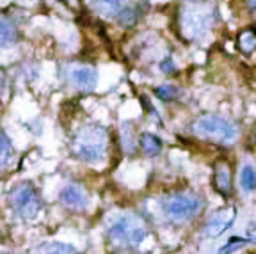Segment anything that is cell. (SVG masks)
<instances>
[{
    "instance_id": "cell-22",
    "label": "cell",
    "mask_w": 256,
    "mask_h": 254,
    "mask_svg": "<svg viewBox=\"0 0 256 254\" xmlns=\"http://www.w3.org/2000/svg\"><path fill=\"white\" fill-rule=\"evenodd\" d=\"M248 5H249V11L253 12V16L256 20V0H248Z\"/></svg>"
},
{
    "instance_id": "cell-1",
    "label": "cell",
    "mask_w": 256,
    "mask_h": 254,
    "mask_svg": "<svg viewBox=\"0 0 256 254\" xmlns=\"http://www.w3.org/2000/svg\"><path fill=\"white\" fill-rule=\"evenodd\" d=\"M107 146H109V135L100 125H84L71 139L73 155L89 164H98L105 158Z\"/></svg>"
},
{
    "instance_id": "cell-3",
    "label": "cell",
    "mask_w": 256,
    "mask_h": 254,
    "mask_svg": "<svg viewBox=\"0 0 256 254\" xmlns=\"http://www.w3.org/2000/svg\"><path fill=\"white\" fill-rule=\"evenodd\" d=\"M9 205L23 219H34L43 208L39 192L32 183H18L9 190Z\"/></svg>"
},
{
    "instance_id": "cell-20",
    "label": "cell",
    "mask_w": 256,
    "mask_h": 254,
    "mask_svg": "<svg viewBox=\"0 0 256 254\" xmlns=\"http://www.w3.org/2000/svg\"><path fill=\"white\" fill-rule=\"evenodd\" d=\"M249 242H251L249 238L232 237V238H230V240H228V242L224 244V246L219 249V254H232V253H235V251L242 249L244 246H248Z\"/></svg>"
},
{
    "instance_id": "cell-9",
    "label": "cell",
    "mask_w": 256,
    "mask_h": 254,
    "mask_svg": "<svg viewBox=\"0 0 256 254\" xmlns=\"http://www.w3.org/2000/svg\"><path fill=\"white\" fill-rule=\"evenodd\" d=\"M69 80L77 89H80L84 93H89L98 82V73L93 66H77L69 73Z\"/></svg>"
},
{
    "instance_id": "cell-21",
    "label": "cell",
    "mask_w": 256,
    "mask_h": 254,
    "mask_svg": "<svg viewBox=\"0 0 256 254\" xmlns=\"http://www.w3.org/2000/svg\"><path fill=\"white\" fill-rule=\"evenodd\" d=\"M160 69H162L164 73H173V71H175V62H173V59H171V57H166V59L160 62Z\"/></svg>"
},
{
    "instance_id": "cell-12",
    "label": "cell",
    "mask_w": 256,
    "mask_h": 254,
    "mask_svg": "<svg viewBox=\"0 0 256 254\" xmlns=\"http://www.w3.org/2000/svg\"><path fill=\"white\" fill-rule=\"evenodd\" d=\"M93 9L102 16H116L125 9V0H94Z\"/></svg>"
},
{
    "instance_id": "cell-2",
    "label": "cell",
    "mask_w": 256,
    "mask_h": 254,
    "mask_svg": "<svg viewBox=\"0 0 256 254\" xmlns=\"http://www.w3.org/2000/svg\"><path fill=\"white\" fill-rule=\"evenodd\" d=\"M192 130L198 137L217 142V144H226V142H232L237 137L235 125L226 121L224 117L214 116V114L198 117L192 125Z\"/></svg>"
},
{
    "instance_id": "cell-10",
    "label": "cell",
    "mask_w": 256,
    "mask_h": 254,
    "mask_svg": "<svg viewBox=\"0 0 256 254\" xmlns=\"http://www.w3.org/2000/svg\"><path fill=\"white\" fill-rule=\"evenodd\" d=\"M214 189L224 198L232 194V167L226 160L216 162L214 166Z\"/></svg>"
},
{
    "instance_id": "cell-14",
    "label": "cell",
    "mask_w": 256,
    "mask_h": 254,
    "mask_svg": "<svg viewBox=\"0 0 256 254\" xmlns=\"http://www.w3.org/2000/svg\"><path fill=\"white\" fill-rule=\"evenodd\" d=\"M237 48L246 55H251L256 50V28H244L237 36Z\"/></svg>"
},
{
    "instance_id": "cell-11",
    "label": "cell",
    "mask_w": 256,
    "mask_h": 254,
    "mask_svg": "<svg viewBox=\"0 0 256 254\" xmlns=\"http://www.w3.org/2000/svg\"><path fill=\"white\" fill-rule=\"evenodd\" d=\"M20 39V32H18L16 25L12 23L7 16H2V25H0V41H2V48H9L14 46Z\"/></svg>"
},
{
    "instance_id": "cell-7",
    "label": "cell",
    "mask_w": 256,
    "mask_h": 254,
    "mask_svg": "<svg viewBox=\"0 0 256 254\" xmlns=\"http://www.w3.org/2000/svg\"><path fill=\"white\" fill-rule=\"evenodd\" d=\"M237 217V208L235 206H226V208H221L216 214L212 215L207 222L201 228V235L207 238H216L219 235H223L226 230L232 228V224L235 222Z\"/></svg>"
},
{
    "instance_id": "cell-18",
    "label": "cell",
    "mask_w": 256,
    "mask_h": 254,
    "mask_svg": "<svg viewBox=\"0 0 256 254\" xmlns=\"http://www.w3.org/2000/svg\"><path fill=\"white\" fill-rule=\"evenodd\" d=\"M137 18H139V14H137V11H135L134 7H125L118 14V23L121 25V27H125V28H130V27H134V25L137 23Z\"/></svg>"
},
{
    "instance_id": "cell-5",
    "label": "cell",
    "mask_w": 256,
    "mask_h": 254,
    "mask_svg": "<svg viewBox=\"0 0 256 254\" xmlns=\"http://www.w3.org/2000/svg\"><path fill=\"white\" fill-rule=\"evenodd\" d=\"M162 208L167 219H171L173 222H187L201 208V199L196 194L189 192L173 194L167 199H164Z\"/></svg>"
},
{
    "instance_id": "cell-15",
    "label": "cell",
    "mask_w": 256,
    "mask_h": 254,
    "mask_svg": "<svg viewBox=\"0 0 256 254\" xmlns=\"http://www.w3.org/2000/svg\"><path fill=\"white\" fill-rule=\"evenodd\" d=\"M34 254H77V251H75L73 247L66 246V244L50 242V244H45V246H41Z\"/></svg>"
},
{
    "instance_id": "cell-13",
    "label": "cell",
    "mask_w": 256,
    "mask_h": 254,
    "mask_svg": "<svg viewBox=\"0 0 256 254\" xmlns=\"http://www.w3.org/2000/svg\"><path fill=\"white\" fill-rule=\"evenodd\" d=\"M139 148H141V151L146 155V157H155V155H159L160 149H162V141H160V137H157L155 133L144 132V133H141V137H139Z\"/></svg>"
},
{
    "instance_id": "cell-8",
    "label": "cell",
    "mask_w": 256,
    "mask_h": 254,
    "mask_svg": "<svg viewBox=\"0 0 256 254\" xmlns=\"http://www.w3.org/2000/svg\"><path fill=\"white\" fill-rule=\"evenodd\" d=\"M62 206L71 212H84L87 208V194L80 185H66L59 194Z\"/></svg>"
},
{
    "instance_id": "cell-16",
    "label": "cell",
    "mask_w": 256,
    "mask_h": 254,
    "mask_svg": "<svg viewBox=\"0 0 256 254\" xmlns=\"http://www.w3.org/2000/svg\"><path fill=\"white\" fill-rule=\"evenodd\" d=\"M240 185L246 192L256 190V169L253 166H244V169L240 173Z\"/></svg>"
},
{
    "instance_id": "cell-4",
    "label": "cell",
    "mask_w": 256,
    "mask_h": 254,
    "mask_svg": "<svg viewBox=\"0 0 256 254\" xmlns=\"http://www.w3.org/2000/svg\"><path fill=\"white\" fill-rule=\"evenodd\" d=\"M109 237L112 238L114 242L137 247L146 237V228L134 215H121L109 226Z\"/></svg>"
},
{
    "instance_id": "cell-6",
    "label": "cell",
    "mask_w": 256,
    "mask_h": 254,
    "mask_svg": "<svg viewBox=\"0 0 256 254\" xmlns=\"http://www.w3.org/2000/svg\"><path fill=\"white\" fill-rule=\"evenodd\" d=\"M212 7L203 2H192L185 5L182 11V28L187 34V37L196 39L210 27L212 23Z\"/></svg>"
},
{
    "instance_id": "cell-19",
    "label": "cell",
    "mask_w": 256,
    "mask_h": 254,
    "mask_svg": "<svg viewBox=\"0 0 256 254\" xmlns=\"http://www.w3.org/2000/svg\"><path fill=\"white\" fill-rule=\"evenodd\" d=\"M155 96L162 101H173L178 98V89L171 84H162L159 87H155Z\"/></svg>"
},
{
    "instance_id": "cell-17",
    "label": "cell",
    "mask_w": 256,
    "mask_h": 254,
    "mask_svg": "<svg viewBox=\"0 0 256 254\" xmlns=\"http://www.w3.org/2000/svg\"><path fill=\"white\" fill-rule=\"evenodd\" d=\"M12 155H14V148L9 141L7 133L2 130V133H0V164H2V167H5V164Z\"/></svg>"
}]
</instances>
